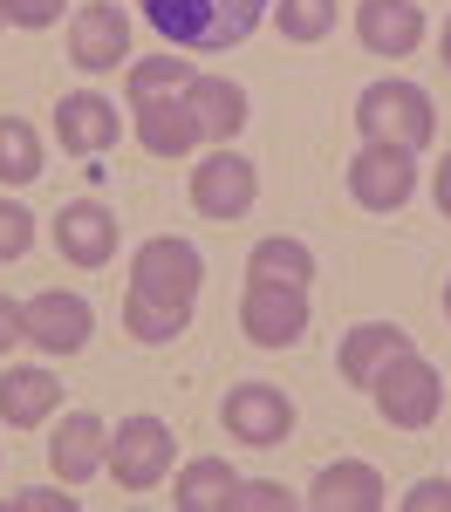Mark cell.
Wrapping results in <instances>:
<instances>
[{"mask_svg": "<svg viewBox=\"0 0 451 512\" xmlns=\"http://www.w3.org/2000/svg\"><path fill=\"white\" fill-rule=\"evenodd\" d=\"M171 451H178V437L164 417H123L117 437H110V458H103V472L117 478L123 492H151L171 478Z\"/></svg>", "mask_w": 451, "mask_h": 512, "instance_id": "4", "label": "cell"}, {"mask_svg": "<svg viewBox=\"0 0 451 512\" xmlns=\"http://www.w3.org/2000/svg\"><path fill=\"white\" fill-rule=\"evenodd\" d=\"M445 69H451V21H445Z\"/></svg>", "mask_w": 451, "mask_h": 512, "instance_id": "34", "label": "cell"}, {"mask_svg": "<svg viewBox=\"0 0 451 512\" xmlns=\"http://www.w3.org/2000/svg\"><path fill=\"white\" fill-rule=\"evenodd\" d=\"M0 28H7V0H0Z\"/></svg>", "mask_w": 451, "mask_h": 512, "instance_id": "35", "label": "cell"}, {"mask_svg": "<svg viewBox=\"0 0 451 512\" xmlns=\"http://www.w3.org/2000/svg\"><path fill=\"white\" fill-rule=\"evenodd\" d=\"M130 110H137V144L151 158H185L199 144V117H192L185 89L178 96H151V103H130Z\"/></svg>", "mask_w": 451, "mask_h": 512, "instance_id": "15", "label": "cell"}, {"mask_svg": "<svg viewBox=\"0 0 451 512\" xmlns=\"http://www.w3.org/2000/svg\"><path fill=\"white\" fill-rule=\"evenodd\" d=\"M240 328L260 349H294L308 335V287H281V280H246Z\"/></svg>", "mask_w": 451, "mask_h": 512, "instance_id": "7", "label": "cell"}, {"mask_svg": "<svg viewBox=\"0 0 451 512\" xmlns=\"http://www.w3.org/2000/svg\"><path fill=\"white\" fill-rule=\"evenodd\" d=\"M410 192H417V158L397 151V144H363L349 158V198L363 212H404Z\"/></svg>", "mask_w": 451, "mask_h": 512, "instance_id": "6", "label": "cell"}, {"mask_svg": "<svg viewBox=\"0 0 451 512\" xmlns=\"http://www.w3.org/2000/svg\"><path fill=\"white\" fill-rule=\"evenodd\" d=\"M55 137H62V151H76V158H103V151L117 144V103L96 96V89L62 96V103H55Z\"/></svg>", "mask_w": 451, "mask_h": 512, "instance_id": "13", "label": "cell"}, {"mask_svg": "<svg viewBox=\"0 0 451 512\" xmlns=\"http://www.w3.org/2000/svg\"><path fill=\"white\" fill-rule=\"evenodd\" d=\"M55 403H62V383H55L48 369H7V376H0V417H7L14 431H35Z\"/></svg>", "mask_w": 451, "mask_h": 512, "instance_id": "20", "label": "cell"}, {"mask_svg": "<svg viewBox=\"0 0 451 512\" xmlns=\"http://www.w3.org/2000/svg\"><path fill=\"white\" fill-rule=\"evenodd\" d=\"M253 198H260V171H253L240 151H226V144L192 171V205H199L205 219H219V226H226V219H246Z\"/></svg>", "mask_w": 451, "mask_h": 512, "instance_id": "8", "label": "cell"}, {"mask_svg": "<svg viewBox=\"0 0 451 512\" xmlns=\"http://www.w3.org/2000/svg\"><path fill=\"white\" fill-rule=\"evenodd\" d=\"M445 315H451V287H445Z\"/></svg>", "mask_w": 451, "mask_h": 512, "instance_id": "36", "label": "cell"}, {"mask_svg": "<svg viewBox=\"0 0 451 512\" xmlns=\"http://www.w3.org/2000/svg\"><path fill=\"white\" fill-rule=\"evenodd\" d=\"M185 321L192 308H178V301H158V294H123V328H130V342H144V349H164V342H178L185 335Z\"/></svg>", "mask_w": 451, "mask_h": 512, "instance_id": "22", "label": "cell"}, {"mask_svg": "<svg viewBox=\"0 0 451 512\" xmlns=\"http://www.w3.org/2000/svg\"><path fill=\"white\" fill-rule=\"evenodd\" d=\"M356 35L369 55H410L424 41V7L417 0H363L356 7Z\"/></svg>", "mask_w": 451, "mask_h": 512, "instance_id": "16", "label": "cell"}, {"mask_svg": "<svg viewBox=\"0 0 451 512\" xmlns=\"http://www.w3.org/2000/svg\"><path fill=\"white\" fill-rule=\"evenodd\" d=\"M438 212L451 219V151H445V164H438Z\"/></svg>", "mask_w": 451, "mask_h": 512, "instance_id": "33", "label": "cell"}, {"mask_svg": "<svg viewBox=\"0 0 451 512\" xmlns=\"http://www.w3.org/2000/svg\"><path fill=\"white\" fill-rule=\"evenodd\" d=\"M294 499H287L274 478H253V485H233V499H226V512H287Z\"/></svg>", "mask_w": 451, "mask_h": 512, "instance_id": "28", "label": "cell"}, {"mask_svg": "<svg viewBox=\"0 0 451 512\" xmlns=\"http://www.w3.org/2000/svg\"><path fill=\"white\" fill-rule=\"evenodd\" d=\"M7 21L14 28H48V21H62V0H7Z\"/></svg>", "mask_w": 451, "mask_h": 512, "instance_id": "30", "label": "cell"}, {"mask_svg": "<svg viewBox=\"0 0 451 512\" xmlns=\"http://www.w3.org/2000/svg\"><path fill=\"white\" fill-rule=\"evenodd\" d=\"M308 506L315 512H383V472L363 465V458L328 465V472L315 478V492H308Z\"/></svg>", "mask_w": 451, "mask_h": 512, "instance_id": "18", "label": "cell"}, {"mask_svg": "<svg viewBox=\"0 0 451 512\" xmlns=\"http://www.w3.org/2000/svg\"><path fill=\"white\" fill-rule=\"evenodd\" d=\"M0 512H76V492H7Z\"/></svg>", "mask_w": 451, "mask_h": 512, "instance_id": "29", "label": "cell"}, {"mask_svg": "<svg viewBox=\"0 0 451 512\" xmlns=\"http://www.w3.org/2000/svg\"><path fill=\"white\" fill-rule=\"evenodd\" d=\"M185 103H192V117H199V137L212 144H233L246 130V89L226 76H192L185 82Z\"/></svg>", "mask_w": 451, "mask_h": 512, "instance_id": "17", "label": "cell"}, {"mask_svg": "<svg viewBox=\"0 0 451 512\" xmlns=\"http://www.w3.org/2000/svg\"><path fill=\"white\" fill-rule=\"evenodd\" d=\"M233 465L226 458H192L185 472H178V485H171V506L178 512H226V499H233Z\"/></svg>", "mask_w": 451, "mask_h": 512, "instance_id": "21", "label": "cell"}, {"mask_svg": "<svg viewBox=\"0 0 451 512\" xmlns=\"http://www.w3.org/2000/svg\"><path fill=\"white\" fill-rule=\"evenodd\" d=\"M192 76H199V69H192L185 55H151V62H130V69H123V96H130V103L178 96V89H185Z\"/></svg>", "mask_w": 451, "mask_h": 512, "instance_id": "24", "label": "cell"}, {"mask_svg": "<svg viewBox=\"0 0 451 512\" xmlns=\"http://www.w3.org/2000/svg\"><path fill=\"white\" fill-rule=\"evenodd\" d=\"M55 246H62V260H76V267H110V260H117V212H103L96 198L62 205Z\"/></svg>", "mask_w": 451, "mask_h": 512, "instance_id": "14", "label": "cell"}, {"mask_svg": "<svg viewBox=\"0 0 451 512\" xmlns=\"http://www.w3.org/2000/svg\"><path fill=\"white\" fill-rule=\"evenodd\" d=\"M21 328H28V342H35L41 355H82V349H89L96 315H89L82 294L48 287V294H35V301H21Z\"/></svg>", "mask_w": 451, "mask_h": 512, "instance_id": "9", "label": "cell"}, {"mask_svg": "<svg viewBox=\"0 0 451 512\" xmlns=\"http://www.w3.org/2000/svg\"><path fill=\"white\" fill-rule=\"evenodd\" d=\"M144 21L158 28L171 48H192V55H212V48H233L246 41L274 0H137Z\"/></svg>", "mask_w": 451, "mask_h": 512, "instance_id": "1", "label": "cell"}, {"mask_svg": "<svg viewBox=\"0 0 451 512\" xmlns=\"http://www.w3.org/2000/svg\"><path fill=\"white\" fill-rule=\"evenodd\" d=\"M246 280H281V287H308L315 280V253L301 239H260L246 253Z\"/></svg>", "mask_w": 451, "mask_h": 512, "instance_id": "23", "label": "cell"}, {"mask_svg": "<svg viewBox=\"0 0 451 512\" xmlns=\"http://www.w3.org/2000/svg\"><path fill=\"white\" fill-rule=\"evenodd\" d=\"M103 458H110V431H103V417H89V410H69L55 437H48V465L62 485H82V478L103 472Z\"/></svg>", "mask_w": 451, "mask_h": 512, "instance_id": "12", "label": "cell"}, {"mask_svg": "<svg viewBox=\"0 0 451 512\" xmlns=\"http://www.w3.org/2000/svg\"><path fill=\"white\" fill-rule=\"evenodd\" d=\"M219 417H226V431L253 444V451H267V444H281L294 431V403H287L274 383H233L226 403H219Z\"/></svg>", "mask_w": 451, "mask_h": 512, "instance_id": "10", "label": "cell"}, {"mask_svg": "<svg viewBox=\"0 0 451 512\" xmlns=\"http://www.w3.org/2000/svg\"><path fill=\"white\" fill-rule=\"evenodd\" d=\"M274 21L287 41H322L335 28V0H274Z\"/></svg>", "mask_w": 451, "mask_h": 512, "instance_id": "26", "label": "cell"}, {"mask_svg": "<svg viewBox=\"0 0 451 512\" xmlns=\"http://www.w3.org/2000/svg\"><path fill=\"white\" fill-rule=\"evenodd\" d=\"M356 130L369 144H397V151L417 158L438 137V110H431V96L417 82H369L356 96Z\"/></svg>", "mask_w": 451, "mask_h": 512, "instance_id": "2", "label": "cell"}, {"mask_svg": "<svg viewBox=\"0 0 451 512\" xmlns=\"http://www.w3.org/2000/svg\"><path fill=\"white\" fill-rule=\"evenodd\" d=\"M369 396H376L383 424H397V431H424V424L438 417V403H445V383H438V369H431L417 349H404L397 362L376 369Z\"/></svg>", "mask_w": 451, "mask_h": 512, "instance_id": "3", "label": "cell"}, {"mask_svg": "<svg viewBox=\"0 0 451 512\" xmlns=\"http://www.w3.org/2000/svg\"><path fill=\"white\" fill-rule=\"evenodd\" d=\"M41 178V137L35 123L0 117V185H35Z\"/></svg>", "mask_w": 451, "mask_h": 512, "instance_id": "25", "label": "cell"}, {"mask_svg": "<svg viewBox=\"0 0 451 512\" xmlns=\"http://www.w3.org/2000/svg\"><path fill=\"white\" fill-rule=\"evenodd\" d=\"M69 62H76L82 76H110V69H130V21H123V7H110V0L82 7L76 28H69Z\"/></svg>", "mask_w": 451, "mask_h": 512, "instance_id": "11", "label": "cell"}, {"mask_svg": "<svg viewBox=\"0 0 451 512\" xmlns=\"http://www.w3.org/2000/svg\"><path fill=\"white\" fill-rule=\"evenodd\" d=\"M404 349H410L404 328H390V321H363V328H349V335H342V355H335V362H342V376H349L356 390H369V383H376V369H383V362H397Z\"/></svg>", "mask_w": 451, "mask_h": 512, "instance_id": "19", "label": "cell"}, {"mask_svg": "<svg viewBox=\"0 0 451 512\" xmlns=\"http://www.w3.org/2000/svg\"><path fill=\"white\" fill-rule=\"evenodd\" d=\"M130 287L137 294H158V301H178V308H192L205 287V260L192 239H144L137 246V260H130Z\"/></svg>", "mask_w": 451, "mask_h": 512, "instance_id": "5", "label": "cell"}, {"mask_svg": "<svg viewBox=\"0 0 451 512\" xmlns=\"http://www.w3.org/2000/svg\"><path fill=\"white\" fill-rule=\"evenodd\" d=\"M438 506L451 512V478H424V485L404 499V512H438Z\"/></svg>", "mask_w": 451, "mask_h": 512, "instance_id": "31", "label": "cell"}, {"mask_svg": "<svg viewBox=\"0 0 451 512\" xmlns=\"http://www.w3.org/2000/svg\"><path fill=\"white\" fill-rule=\"evenodd\" d=\"M14 342H28V328H21V301L0 294V349H14Z\"/></svg>", "mask_w": 451, "mask_h": 512, "instance_id": "32", "label": "cell"}, {"mask_svg": "<svg viewBox=\"0 0 451 512\" xmlns=\"http://www.w3.org/2000/svg\"><path fill=\"white\" fill-rule=\"evenodd\" d=\"M28 246H35V212L14 205V198H0V260H21Z\"/></svg>", "mask_w": 451, "mask_h": 512, "instance_id": "27", "label": "cell"}]
</instances>
